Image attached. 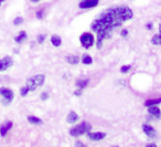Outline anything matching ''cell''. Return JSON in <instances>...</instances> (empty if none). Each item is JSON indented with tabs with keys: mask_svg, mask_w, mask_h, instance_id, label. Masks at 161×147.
<instances>
[{
	"mask_svg": "<svg viewBox=\"0 0 161 147\" xmlns=\"http://www.w3.org/2000/svg\"><path fill=\"white\" fill-rule=\"evenodd\" d=\"M151 43L154 44V45H161V36L158 33V34H154L152 39H151Z\"/></svg>",
	"mask_w": 161,
	"mask_h": 147,
	"instance_id": "16",
	"label": "cell"
},
{
	"mask_svg": "<svg viewBox=\"0 0 161 147\" xmlns=\"http://www.w3.org/2000/svg\"><path fill=\"white\" fill-rule=\"evenodd\" d=\"M82 62L84 63V64H86V65H88V64H92V63H93V59H92L88 54H85L84 56L82 58Z\"/></svg>",
	"mask_w": 161,
	"mask_h": 147,
	"instance_id": "18",
	"label": "cell"
},
{
	"mask_svg": "<svg viewBox=\"0 0 161 147\" xmlns=\"http://www.w3.org/2000/svg\"><path fill=\"white\" fill-rule=\"evenodd\" d=\"M132 10L128 6H117L102 12L92 23V29L97 33V48H102L103 41L109 38L116 28L132 18Z\"/></svg>",
	"mask_w": 161,
	"mask_h": 147,
	"instance_id": "1",
	"label": "cell"
},
{
	"mask_svg": "<svg viewBox=\"0 0 161 147\" xmlns=\"http://www.w3.org/2000/svg\"><path fill=\"white\" fill-rule=\"evenodd\" d=\"M28 121H29L31 124H38V125L42 124V121H41L39 117H35V116H28Z\"/></svg>",
	"mask_w": 161,
	"mask_h": 147,
	"instance_id": "17",
	"label": "cell"
},
{
	"mask_svg": "<svg viewBox=\"0 0 161 147\" xmlns=\"http://www.w3.org/2000/svg\"><path fill=\"white\" fill-rule=\"evenodd\" d=\"M161 102V99H149V101H147L145 105L146 106H151V105H156V104L160 103Z\"/></svg>",
	"mask_w": 161,
	"mask_h": 147,
	"instance_id": "19",
	"label": "cell"
},
{
	"mask_svg": "<svg viewBox=\"0 0 161 147\" xmlns=\"http://www.w3.org/2000/svg\"><path fill=\"white\" fill-rule=\"evenodd\" d=\"M92 126L91 124H88L86 122H83L78 125L74 126L73 128L70 129V134L72 136H80V135H83V134H86L91 131Z\"/></svg>",
	"mask_w": 161,
	"mask_h": 147,
	"instance_id": "3",
	"label": "cell"
},
{
	"mask_svg": "<svg viewBox=\"0 0 161 147\" xmlns=\"http://www.w3.org/2000/svg\"><path fill=\"white\" fill-rule=\"evenodd\" d=\"M66 120H67V122H69L70 124H73V123H75V122L78 120V115H77L75 112L72 111V112H70V114L67 115V118H66Z\"/></svg>",
	"mask_w": 161,
	"mask_h": 147,
	"instance_id": "13",
	"label": "cell"
},
{
	"mask_svg": "<svg viewBox=\"0 0 161 147\" xmlns=\"http://www.w3.org/2000/svg\"><path fill=\"white\" fill-rule=\"evenodd\" d=\"M75 147H86V146L83 145V143H80V142H76L75 143Z\"/></svg>",
	"mask_w": 161,
	"mask_h": 147,
	"instance_id": "29",
	"label": "cell"
},
{
	"mask_svg": "<svg viewBox=\"0 0 161 147\" xmlns=\"http://www.w3.org/2000/svg\"><path fill=\"white\" fill-rule=\"evenodd\" d=\"M4 2V0H0V6H1V4Z\"/></svg>",
	"mask_w": 161,
	"mask_h": 147,
	"instance_id": "33",
	"label": "cell"
},
{
	"mask_svg": "<svg viewBox=\"0 0 161 147\" xmlns=\"http://www.w3.org/2000/svg\"><path fill=\"white\" fill-rule=\"evenodd\" d=\"M148 112H149V114L154 115V117H160L161 116V112H160V108H158L157 106H149L148 108Z\"/></svg>",
	"mask_w": 161,
	"mask_h": 147,
	"instance_id": "11",
	"label": "cell"
},
{
	"mask_svg": "<svg viewBox=\"0 0 161 147\" xmlns=\"http://www.w3.org/2000/svg\"><path fill=\"white\" fill-rule=\"evenodd\" d=\"M99 0H82L80 4H78V7L80 9H89V8H94L98 4Z\"/></svg>",
	"mask_w": 161,
	"mask_h": 147,
	"instance_id": "5",
	"label": "cell"
},
{
	"mask_svg": "<svg viewBox=\"0 0 161 147\" xmlns=\"http://www.w3.org/2000/svg\"><path fill=\"white\" fill-rule=\"evenodd\" d=\"M30 1H32V2H38V1H40V0H30Z\"/></svg>",
	"mask_w": 161,
	"mask_h": 147,
	"instance_id": "32",
	"label": "cell"
},
{
	"mask_svg": "<svg viewBox=\"0 0 161 147\" xmlns=\"http://www.w3.org/2000/svg\"><path fill=\"white\" fill-rule=\"evenodd\" d=\"M146 147H157V145L156 144H148Z\"/></svg>",
	"mask_w": 161,
	"mask_h": 147,
	"instance_id": "30",
	"label": "cell"
},
{
	"mask_svg": "<svg viewBox=\"0 0 161 147\" xmlns=\"http://www.w3.org/2000/svg\"><path fill=\"white\" fill-rule=\"evenodd\" d=\"M143 132L146 133L147 136H149V137L156 136V131H154V128L152 126L148 125V124H145V125H143Z\"/></svg>",
	"mask_w": 161,
	"mask_h": 147,
	"instance_id": "9",
	"label": "cell"
},
{
	"mask_svg": "<svg viewBox=\"0 0 161 147\" xmlns=\"http://www.w3.org/2000/svg\"><path fill=\"white\" fill-rule=\"evenodd\" d=\"M66 61L70 63V64H77L78 61H80V58L77 55H69L66 58Z\"/></svg>",
	"mask_w": 161,
	"mask_h": 147,
	"instance_id": "15",
	"label": "cell"
},
{
	"mask_svg": "<svg viewBox=\"0 0 161 147\" xmlns=\"http://www.w3.org/2000/svg\"><path fill=\"white\" fill-rule=\"evenodd\" d=\"M130 70V65H124L120 68V72L121 73H126V72H128Z\"/></svg>",
	"mask_w": 161,
	"mask_h": 147,
	"instance_id": "23",
	"label": "cell"
},
{
	"mask_svg": "<svg viewBox=\"0 0 161 147\" xmlns=\"http://www.w3.org/2000/svg\"><path fill=\"white\" fill-rule=\"evenodd\" d=\"M80 43H82V45H83L85 49H88L94 44V37H93L92 33L84 32L80 37Z\"/></svg>",
	"mask_w": 161,
	"mask_h": 147,
	"instance_id": "4",
	"label": "cell"
},
{
	"mask_svg": "<svg viewBox=\"0 0 161 147\" xmlns=\"http://www.w3.org/2000/svg\"><path fill=\"white\" fill-rule=\"evenodd\" d=\"M11 127H12V122H7L6 124L1 125V127H0V135H1V136H4Z\"/></svg>",
	"mask_w": 161,
	"mask_h": 147,
	"instance_id": "10",
	"label": "cell"
},
{
	"mask_svg": "<svg viewBox=\"0 0 161 147\" xmlns=\"http://www.w3.org/2000/svg\"><path fill=\"white\" fill-rule=\"evenodd\" d=\"M115 147H118V146H115Z\"/></svg>",
	"mask_w": 161,
	"mask_h": 147,
	"instance_id": "34",
	"label": "cell"
},
{
	"mask_svg": "<svg viewBox=\"0 0 161 147\" xmlns=\"http://www.w3.org/2000/svg\"><path fill=\"white\" fill-rule=\"evenodd\" d=\"M35 16H37L38 19H42L43 18V10H39L37 13H35Z\"/></svg>",
	"mask_w": 161,
	"mask_h": 147,
	"instance_id": "25",
	"label": "cell"
},
{
	"mask_svg": "<svg viewBox=\"0 0 161 147\" xmlns=\"http://www.w3.org/2000/svg\"><path fill=\"white\" fill-rule=\"evenodd\" d=\"M44 40H45V36H44V34H40V36L38 37V42H39V43H42Z\"/></svg>",
	"mask_w": 161,
	"mask_h": 147,
	"instance_id": "24",
	"label": "cell"
},
{
	"mask_svg": "<svg viewBox=\"0 0 161 147\" xmlns=\"http://www.w3.org/2000/svg\"><path fill=\"white\" fill-rule=\"evenodd\" d=\"M120 36L121 37H127V36H128V30L127 29H123L121 30V32H120Z\"/></svg>",
	"mask_w": 161,
	"mask_h": 147,
	"instance_id": "26",
	"label": "cell"
},
{
	"mask_svg": "<svg viewBox=\"0 0 161 147\" xmlns=\"http://www.w3.org/2000/svg\"><path fill=\"white\" fill-rule=\"evenodd\" d=\"M51 43L54 45V47H60L61 44H62V39L60 36L58 34H53L51 37Z\"/></svg>",
	"mask_w": 161,
	"mask_h": 147,
	"instance_id": "12",
	"label": "cell"
},
{
	"mask_svg": "<svg viewBox=\"0 0 161 147\" xmlns=\"http://www.w3.org/2000/svg\"><path fill=\"white\" fill-rule=\"evenodd\" d=\"M45 81V76L43 74H37L34 76L30 77L29 80L27 81V86L29 88L30 91H34L38 88H40L41 85L43 84Z\"/></svg>",
	"mask_w": 161,
	"mask_h": 147,
	"instance_id": "2",
	"label": "cell"
},
{
	"mask_svg": "<svg viewBox=\"0 0 161 147\" xmlns=\"http://www.w3.org/2000/svg\"><path fill=\"white\" fill-rule=\"evenodd\" d=\"M0 94L4 96V99H7L8 102H11V99H13V92L9 88H0Z\"/></svg>",
	"mask_w": 161,
	"mask_h": 147,
	"instance_id": "8",
	"label": "cell"
},
{
	"mask_svg": "<svg viewBox=\"0 0 161 147\" xmlns=\"http://www.w3.org/2000/svg\"><path fill=\"white\" fill-rule=\"evenodd\" d=\"M146 27H147V29L148 30H151L152 29V27H154V24H152V22H148Z\"/></svg>",
	"mask_w": 161,
	"mask_h": 147,
	"instance_id": "28",
	"label": "cell"
},
{
	"mask_svg": "<svg viewBox=\"0 0 161 147\" xmlns=\"http://www.w3.org/2000/svg\"><path fill=\"white\" fill-rule=\"evenodd\" d=\"M26 38H27L26 31H20L18 36L15 38V41H16V42H18V43H22L23 41L26 40Z\"/></svg>",
	"mask_w": 161,
	"mask_h": 147,
	"instance_id": "14",
	"label": "cell"
},
{
	"mask_svg": "<svg viewBox=\"0 0 161 147\" xmlns=\"http://www.w3.org/2000/svg\"><path fill=\"white\" fill-rule=\"evenodd\" d=\"M22 22H23V18H22V17H17V18L13 20V24H15V26H19V24H21Z\"/></svg>",
	"mask_w": 161,
	"mask_h": 147,
	"instance_id": "21",
	"label": "cell"
},
{
	"mask_svg": "<svg viewBox=\"0 0 161 147\" xmlns=\"http://www.w3.org/2000/svg\"><path fill=\"white\" fill-rule=\"evenodd\" d=\"M88 82H89L88 80H80V81L76 82V85H77V86H80V88H84L85 86H87Z\"/></svg>",
	"mask_w": 161,
	"mask_h": 147,
	"instance_id": "20",
	"label": "cell"
},
{
	"mask_svg": "<svg viewBox=\"0 0 161 147\" xmlns=\"http://www.w3.org/2000/svg\"><path fill=\"white\" fill-rule=\"evenodd\" d=\"M88 135L87 137L89 138L91 140H95V142H97V140H103V138H105V136H106V134L103 132H97V133H87Z\"/></svg>",
	"mask_w": 161,
	"mask_h": 147,
	"instance_id": "7",
	"label": "cell"
},
{
	"mask_svg": "<svg viewBox=\"0 0 161 147\" xmlns=\"http://www.w3.org/2000/svg\"><path fill=\"white\" fill-rule=\"evenodd\" d=\"M159 34L161 36V23H160V26H159Z\"/></svg>",
	"mask_w": 161,
	"mask_h": 147,
	"instance_id": "31",
	"label": "cell"
},
{
	"mask_svg": "<svg viewBox=\"0 0 161 147\" xmlns=\"http://www.w3.org/2000/svg\"><path fill=\"white\" fill-rule=\"evenodd\" d=\"M30 90H29V88L28 86H24V88H21V91H20V93H21V95L22 96H26L27 94H28V92H29Z\"/></svg>",
	"mask_w": 161,
	"mask_h": 147,
	"instance_id": "22",
	"label": "cell"
},
{
	"mask_svg": "<svg viewBox=\"0 0 161 147\" xmlns=\"http://www.w3.org/2000/svg\"><path fill=\"white\" fill-rule=\"evenodd\" d=\"M12 59H11L10 56H4V59L0 60V72L1 71H4L7 70L8 68H10L12 65Z\"/></svg>",
	"mask_w": 161,
	"mask_h": 147,
	"instance_id": "6",
	"label": "cell"
},
{
	"mask_svg": "<svg viewBox=\"0 0 161 147\" xmlns=\"http://www.w3.org/2000/svg\"><path fill=\"white\" fill-rule=\"evenodd\" d=\"M48 97H49V94H48V93H42V95H41V99H43V101H44V99H47Z\"/></svg>",
	"mask_w": 161,
	"mask_h": 147,
	"instance_id": "27",
	"label": "cell"
}]
</instances>
